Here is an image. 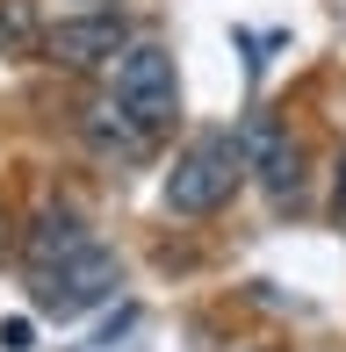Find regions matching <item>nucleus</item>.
Here are the masks:
<instances>
[{"instance_id": "f257e3e1", "label": "nucleus", "mask_w": 346, "mask_h": 352, "mask_svg": "<svg viewBox=\"0 0 346 352\" xmlns=\"http://www.w3.org/2000/svg\"><path fill=\"white\" fill-rule=\"evenodd\" d=\"M238 180H245V137L210 130V137H195L181 158H173V173H166V209H173V216H216L231 195H238Z\"/></svg>"}, {"instance_id": "f03ea898", "label": "nucleus", "mask_w": 346, "mask_h": 352, "mask_svg": "<svg viewBox=\"0 0 346 352\" xmlns=\"http://www.w3.org/2000/svg\"><path fill=\"white\" fill-rule=\"evenodd\" d=\"M116 101L130 108V122H137V130H152V137L173 122L181 87H173V58L159 51V43H130V51L116 58Z\"/></svg>"}, {"instance_id": "7ed1b4c3", "label": "nucleus", "mask_w": 346, "mask_h": 352, "mask_svg": "<svg viewBox=\"0 0 346 352\" xmlns=\"http://www.w3.org/2000/svg\"><path fill=\"white\" fill-rule=\"evenodd\" d=\"M130 51V22L116 8H87V14H65V22L43 29V58L65 72H94V65H116Z\"/></svg>"}, {"instance_id": "20e7f679", "label": "nucleus", "mask_w": 346, "mask_h": 352, "mask_svg": "<svg viewBox=\"0 0 346 352\" xmlns=\"http://www.w3.org/2000/svg\"><path fill=\"white\" fill-rule=\"evenodd\" d=\"M37 302L51 316H80L94 309L101 295H116V252H101V245H87L80 259H65V266H51V274H37Z\"/></svg>"}, {"instance_id": "39448f33", "label": "nucleus", "mask_w": 346, "mask_h": 352, "mask_svg": "<svg viewBox=\"0 0 346 352\" xmlns=\"http://www.w3.org/2000/svg\"><path fill=\"white\" fill-rule=\"evenodd\" d=\"M303 151H296V137L281 130V122H253L245 130V173H260L274 195H296V180H303Z\"/></svg>"}, {"instance_id": "423d86ee", "label": "nucleus", "mask_w": 346, "mask_h": 352, "mask_svg": "<svg viewBox=\"0 0 346 352\" xmlns=\"http://www.w3.org/2000/svg\"><path fill=\"white\" fill-rule=\"evenodd\" d=\"M87 245H94V237H87L80 209H43V216H37V230L22 237V252H29V266H37V274H51V266L80 259Z\"/></svg>"}, {"instance_id": "0eeeda50", "label": "nucleus", "mask_w": 346, "mask_h": 352, "mask_svg": "<svg viewBox=\"0 0 346 352\" xmlns=\"http://www.w3.org/2000/svg\"><path fill=\"white\" fill-rule=\"evenodd\" d=\"M80 137H87L101 158H145V151H152V130H137L130 108H123L116 94H108V101H94L87 116H80Z\"/></svg>"}, {"instance_id": "6e6552de", "label": "nucleus", "mask_w": 346, "mask_h": 352, "mask_svg": "<svg viewBox=\"0 0 346 352\" xmlns=\"http://www.w3.org/2000/svg\"><path fill=\"white\" fill-rule=\"evenodd\" d=\"M0 51L8 58L43 51V29H37V8H29V0H0Z\"/></svg>"}, {"instance_id": "1a4fd4ad", "label": "nucleus", "mask_w": 346, "mask_h": 352, "mask_svg": "<svg viewBox=\"0 0 346 352\" xmlns=\"http://www.w3.org/2000/svg\"><path fill=\"white\" fill-rule=\"evenodd\" d=\"M0 345H8V352H29V316H8V324H0Z\"/></svg>"}, {"instance_id": "9d476101", "label": "nucleus", "mask_w": 346, "mask_h": 352, "mask_svg": "<svg viewBox=\"0 0 346 352\" xmlns=\"http://www.w3.org/2000/svg\"><path fill=\"white\" fill-rule=\"evenodd\" d=\"M332 216H339V230H346V151H339V173H332Z\"/></svg>"}, {"instance_id": "9b49d317", "label": "nucleus", "mask_w": 346, "mask_h": 352, "mask_svg": "<svg viewBox=\"0 0 346 352\" xmlns=\"http://www.w3.org/2000/svg\"><path fill=\"white\" fill-rule=\"evenodd\" d=\"M0 252H8V216H0Z\"/></svg>"}, {"instance_id": "f8f14e48", "label": "nucleus", "mask_w": 346, "mask_h": 352, "mask_svg": "<svg viewBox=\"0 0 346 352\" xmlns=\"http://www.w3.org/2000/svg\"><path fill=\"white\" fill-rule=\"evenodd\" d=\"M87 8H101V0H87Z\"/></svg>"}]
</instances>
